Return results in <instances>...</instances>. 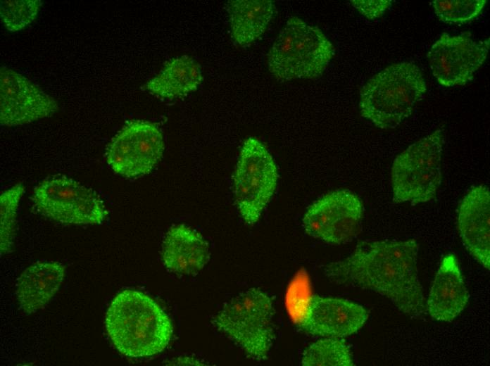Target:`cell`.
Wrapping results in <instances>:
<instances>
[{
    "mask_svg": "<svg viewBox=\"0 0 490 366\" xmlns=\"http://www.w3.org/2000/svg\"><path fill=\"white\" fill-rule=\"evenodd\" d=\"M490 39L475 41L470 32L457 35L443 33L432 45L427 58L433 76L446 87L463 86L471 82L485 62Z\"/></svg>",
    "mask_w": 490,
    "mask_h": 366,
    "instance_id": "11",
    "label": "cell"
},
{
    "mask_svg": "<svg viewBox=\"0 0 490 366\" xmlns=\"http://www.w3.org/2000/svg\"><path fill=\"white\" fill-rule=\"evenodd\" d=\"M363 217L360 198L351 191L337 190L323 196L308 208L303 227L314 238L331 244H343L359 234Z\"/></svg>",
    "mask_w": 490,
    "mask_h": 366,
    "instance_id": "10",
    "label": "cell"
},
{
    "mask_svg": "<svg viewBox=\"0 0 490 366\" xmlns=\"http://www.w3.org/2000/svg\"><path fill=\"white\" fill-rule=\"evenodd\" d=\"M105 327L115 348L134 358L161 353L173 333L172 322L159 304L133 289H125L112 300L106 313Z\"/></svg>",
    "mask_w": 490,
    "mask_h": 366,
    "instance_id": "2",
    "label": "cell"
},
{
    "mask_svg": "<svg viewBox=\"0 0 490 366\" xmlns=\"http://www.w3.org/2000/svg\"><path fill=\"white\" fill-rule=\"evenodd\" d=\"M164 141L156 124L142 120L127 122L106 148L111 168L125 177L149 173L163 156Z\"/></svg>",
    "mask_w": 490,
    "mask_h": 366,
    "instance_id": "9",
    "label": "cell"
},
{
    "mask_svg": "<svg viewBox=\"0 0 490 366\" xmlns=\"http://www.w3.org/2000/svg\"><path fill=\"white\" fill-rule=\"evenodd\" d=\"M65 275L58 262H39L26 268L16 284L20 308L27 314L43 308L58 291Z\"/></svg>",
    "mask_w": 490,
    "mask_h": 366,
    "instance_id": "17",
    "label": "cell"
},
{
    "mask_svg": "<svg viewBox=\"0 0 490 366\" xmlns=\"http://www.w3.org/2000/svg\"><path fill=\"white\" fill-rule=\"evenodd\" d=\"M304 366H352V354L348 345L339 338L328 337L310 345L303 352Z\"/></svg>",
    "mask_w": 490,
    "mask_h": 366,
    "instance_id": "20",
    "label": "cell"
},
{
    "mask_svg": "<svg viewBox=\"0 0 490 366\" xmlns=\"http://www.w3.org/2000/svg\"><path fill=\"white\" fill-rule=\"evenodd\" d=\"M57 102L21 74L5 66L0 70V122L16 126L50 117Z\"/></svg>",
    "mask_w": 490,
    "mask_h": 366,
    "instance_id": "12",
    "label": "cell"
},
{
    "mask_svg": "<svg viewBox=\"0 0 490 366\" xmlns=\"http://www.w3.org/2000/svg\"><path fill=\"white\" fill-rule=\"evenodd\" d=\"M32 201L43 215L66 225L101 224L108 215L94 190L65 176L42 181L35 187Z\"/></svg>",
    "mask_w": 490,
    "mask_h": 366,
    "instance_id": "8",
    "label": "cell"
},
{
    "mask_svg": "<svg viewBox=\"0 0 490 366\" xmlns=\"http://www.w3.org/2000/svg\"><path fill=\"white\" fill-rule=\"evenodd\" d=\"M444 142V130L439 128L395 158L391 170L394 202L417 204L435 198L442 179Z\"/></svg>",
    "mask_w": 490,
    "mask_h": 366,
    "instance_id": "6",
    "label": "cell"
},
{
    "mask_svg": "<svg viewBox=\"0 0 490 366\" xmlns=\"http://www.w3.org/2000/svg\"><path fill=\"white\" fill-rule=\"evenodd\" d=\"M274 315L269 296L251 288L227 302L212 322L249 357L263 360L275 339Z\"/></svg>",
    "mask_w": 490,
    "mask_h": 366,
    "instance_id": "5",
    "label": "cell"
},
{
    "mask_svg": "<svg viewBox=\"0 0 490 366\" xmlns=\"http://www.w3.org/2000/svg\"><path fill=\"white\" fill-rule=\"evenodd\" d=\"M162 258L165 267L175 273L191 274L208 262V242L198 232L184 225L173 226L166 233Z\"/></svg>",
    "mask_w": 490,
    "mask_h": 366,
    "instance_id": "16",
    "label": "cell"
},
{
    "mask_svg": "<svg viewBox=\"0 0 490 366\" xmlns=\"http://www.w3.org/2000/svg\"><path fill=\"white\" fill-rule=\"evenodd\" d=\"M469 293L455 255L442 259L433 281L426 310L436 320L451 322L465 309Z\"/></svg>",
    "mask_w": 490,
    "mask_h": 366,
    "instance_id": "15",
    "label": "cell"
},
{
    "mask_svg": "<svg viewBox=\"0 0 490 366\" xmlns=\"http://www.w3.org/2000/svg\"><path fill=\"white\" fill-rule=\"evenodd\" d=\"M457 225L467 250L489 270L490 193L487 187H475L464 196L459 206Z\"/></svg>",
    "mask_w": 490,
    "mask_h": 366,
    "instance_id": "14",
    "label": "cell"
},
{
    "mask_svg": "<svg viewBox=\"0 0 490 366\" xmlns=\"http://www.w3.org/2000/svg\"><path fill=\"white\" fill-rule=\"evenodd\" d=\"M419 246L413 239L362 241L346 258L324 267L332 282L373 291L411 318L426 311L417 274Z\"/></svg>",
    "mask_w": 490,
    "mask_h": 366,
    "instance_id": "1",
    "label": "cell"
},
{
    "mask_svg": "<svg viewBox=\"0 0 490 366\" xmlns=\"http://www.w3.org/2000/svg\"><path fill=\"white\" fill-rule=\"evenodd\" d=\"M276 164L265 146L249 137L244 142L234 175L237 207L248 225L255 224L272 196L277 182Z\"/></svg>",
    "mask_w": 490,
    "mask_h": 366,
    "instance_id": "7",
    "label": "cell"
},
{
    "mask_svg": "<svg viewBox=\"0 0 490 366\" xmlns=\"http://www.w3.org/2000/svg\"><path fill=\"white\" fill-rule=\"evenodd\" d=\"M227 10L232 37L244 46L264 33L275 15V7L270 0H234L228 1Z\"/></svg>",
    "mask_w": 490,
    "mask_h": 366,
    "instance_id": "18",
    "label": "cell"
},
{
    "mask_svg": "<svg viewBox=\"0 0 490 366\" xmlns=\"http://www.w3.org/2000/svg\"><path fill=\"white\" fill-rule=\"evenodd\" d=\"M203 79L200 65L188 56L173 58L161 72L145 84L153 94L165 99H175L196 90Z\"/></svg>",
    "mask_w": 490,
    "mask_h": 366,
    "instance_id": "19",
    "label": "cell"
},
{
    "mask_svg": "<svg viewBox=\"0 0 490 366\" xmlns=\"http://www.w3.org/2000/svg\"><path fill=\"white\" fill-rule=\"evenodd\" d=\"M42 4L39 0L1 1V18L8 30L19 31L36 18Z\"/></svg>",
    "mask_w": 490,
    "mask_h": 366,
    "instance_id": "23",
    "label": "cell"
},
{
    "mask_svg": "<svg viewBox=\"0 0 490 366\" xmlns=\"http://www.w3.org/2000/svg\"><path fill=\"white\" fill-rule=\"evenodd\" d=\"M351 4L369 20L382 16L392 4L391 0H352Z\"/></svg>",
    "mask_w": 490,
    "mask_h": 366,
    "instance_id": "24",
    "label": "cell"
},
{
    "mask_svg": "<svg viewBox=\"0 0 490 366\" xmlns=\"http://www.w3.org/2000/svg\"><path fill=\"white\" fill-rule=\"evenodd\" d=\"M486 4V0H434L432 5L439 20L463 24L479 15Z\"/></svg>",
    "mask_w": 490,
    "mask_h": 366,
    "instance_id": "22",
    "label": "cell"
},
{
    "mask_svg": "<svg viewBox=\"0 0 490 366\" xmlns=\"http://www.w3.org/2000/svg\"><path fill=\"white\" fill-rule=\"evenodd\" d=\"M24 185L18 183L1 193V254L11 251L15 236L18 203L24 192Z\"/></svg>",
    "mask_w": 490,
    "mask_h": 366,
    "instance_id": "21",
    "label": "cell"
},
{
    "mask_svg": "<svg viewBox=\"0 0 490 366\" xmlns=\"http://www.w3.org/2000/svg\"><path fill=\"white\" fill-rule=\"evenodd\" d=\"M368 317L367 311L351 301L313 296L300 328L314 335L343 338L363 327Z\"/></svg>",
    "mask_w": 490,
    "mask_h": 366,
    "instance_id": "13",
    "label": "cell"
},
{
    "mask_svg": "<svg viewBox=\"0 0 490 366\" xmlns=\"http://www.w3.org/2000/svg\"><path fill=\"white\" fill-rule=\"evenodd\" d=\"M334 55L332 42L318 27L290 18L268 53V68L279 80L314 79L322 74Z\"/></svg>",
    "mask_w": 490,
    "mask_h": 366,
    "instance_id": "4",
    "label": "cell"
},
{
    "mask_svg": "<svg viewBox=\"0 0 490 366\" xmlns=\"http://www.w3.org/2000/svg\"><path fill=\"white\" fill-rule=\"evenodd\" d=\"M426 92V82L417 65L411 62L393 63L372 76L360 89V114L380 129H394L411 115Z\"/></svg>",
    "mask_w": 490,
    "mask_h": 366,
    "instance_id": "3",
    "label": "cell"
}]
</instances>
